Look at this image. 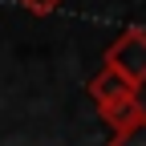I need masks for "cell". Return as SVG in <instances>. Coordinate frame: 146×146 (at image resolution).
<instances>
[{
	"mask_svg": "<svg viewBox=\"0 0 146 146\" xmlns=\"http://www.w3.org/2000/svg\"><path fill=\"white\" fill-rule=\"evenodd\" d=\"M102 118L110 122V130H126V126H134L138 118H146V106H142V98H122V102H110V106H102Z\"/></svg>",
	"mask_w": 146,
	"mask_h": 146,
	"instance_id": "3",
	"label": "cell"
},
{
	"mask_svg": "<svg viewBox=\"0 0 146 146\" xmlns=\"http://www.w3.org/2000/svg\"><path fill=\"white\" fill-rule=\"evenodd\" d=\"M85 89H89V98L98 102V110H102V106H110V102H122V98H138V89L126 81L122 73L106 69V65L94 73V77H89V85H85Z\"/></svg>",
	"mask_w": 146,
	"mask_h": 146,
	"instance_id": "2",
	"label": "cell"
},
{
	"mask_svg": "<svg viewBox=\"0 0 146 146\" xmlns=\"http://www.w3.org/2000/svg\"><path fill=\"white\" fill-rule=\"evenodd\" d=\"M106 69L122 73L134 89H142L146 85V29H126L106 49Z\"/></svg>",
	"mask_w": 146,
	"mask_h": 146,
	"instance_id": "1",
	"label": "cell"
},
{
	"mask_svg": "<svg viewBox=\"0 0 146 146\" xmlns=\"http://www.w3.org/2000/svg\"><path fill=\"white\" fill-rule=\"evenodd\" d=\"M21 8H29V12H36V16H49V12H57L65 0H16Z\"/></svg>",
	"mask_w": 146,
	"mask_h": 146,
	"instance_id": "5",
	"label": "cell"
},
{
	"mask_svg": "<svg viewBox=\"0 0 146 146\" xmlns=\"http://www.w3.org/2000/svg\"><path fill=\"white\" fill-rule=\"evenodd\" d=\"M110 146H146V118H138L134 126H126L110 138Z\"/></svg>",
	"mask_w": 146,
	"mask_h": 146,
	"instance_id": "4",
	"label": "cell"
}]
</instances>
